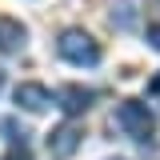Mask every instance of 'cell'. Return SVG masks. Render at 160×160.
Returning <instances> with one entry per match:
<instances>
[{"label": "cell", "instance_id": "cell-6", "mask_svg": "<svg viewBox=\"0 0 160 160\" xmlns=\"http://www.w3.org/2000/svg\"><path fill=\"white\" fill-rule=\"evenodd\" d=\"M24 40H28V28L20 20H12V16L0 20V52H20Z\"/></svg>", "mask_w": 160, "mask_h": 160}, {"label": "cell", "instance_id": "cell-7", "mask_svg": "<svg viewBox=\"0 0 160 160\" xmlns=\"http://www.w3.org/2000/svg\"><path fill=\"white\" fill-rule=\"evenodd\" d=\"M136 4L140 0H120L116 12H112V24H116V28H132V24H136Z\"/></svg>", "mask_w": 160, "mask_h": 160}, {"label": "cell", "instance_id": "cell-10", "mask_svg": "<svg viewBox=\"0 0 160 160\" xmlns=\"http://www.w3.org/2000/svg\"><path fill=\"white\" fill-rule=\"evenodd\" d=\"M148 44L160 52V24H148Z\"/></svg>", "mask_w": 160, "mask_h": 160}, {"label": "cell", "instance_id": "cell-2", "mask_svg": "<svg viewBox=\"0 0 160 160\" xmlns=\"http://www.w3.org/2000/svg\"><path fill=\"white\" fill-rule=\"evenodd\" d=\"M112 120H116V128H124V132L132 140H140V144H148V140H152V128H156L148 104H140V100H120Z\"/></svg>", "mask_w": 160, "mask_h": 160}, {"label": "cell", "instance_id": "cell-12", "mask_svg": "<svg viewBox=\"0 0 160 160\" xmlns=\"http://www.w3.org/2000/svg\"><path fill=\"white\" fill-rule=\"evenodd\" d=\"M108 160H124V156H108Z\"/></svg>", "mask_w": 160, "mask_h": 160}, {"label": "cell", "instance_id": "cell-3", "mask_svg": "<svg viewBox=\"0 0 160 160\" xmlns=\"http://www.w3.org/2000/svg\"><path fill=\"white\" fill-rule=\"evenodd\" d=\"M12 100H16L24 112H44L56 96H52L44 84H36V80H24V84H16V88H12Z\"/></svg>", "mask_w": 160, "mask_h": 160}, {"label": "cell", "instance_id": "cell-8", "mask_svg": "<svg viewBox=\"0 0 160 160\" xmlns=\"http://www.w3.org/2000/svg\"><path fill=\"white\" fill-rule=\"evenodd\" d=\"M0 136L8 140L12 148H20V144H28V132H24V128H20V124H16L12 116H4V120H0Z\"/></svg>", "mask_w": 160, "mask_h": 160}, {"label": "cell", "instance_id": "cell-1", "mask_svg": "<svg viewBox=\"0 0 160 160\" xmlns=\"http://www.w3.org/2000/svg\"><path fill=\"white\" fill-rule=\"evenodd\" d=\"M56 52L68 64H76V68H92V64H100V44L84 28H64L60 32V40H56Z\"/></svg>", "mask_w": 160, "mask_h": 160}, {"label": "cell", "instance_id": "cell-4", "mask_svg": "<svg viewBox=\"0 0 160 160\" xmlns=\"http://www.w3.org/2000/svg\"><path fill=\"white\" fill-rule=\"evenodd\" d=\"M80 140H84V132H80L76 124H60V128L48 132V152H52L56 160H68L80 148Z\"/></svg>", "mask_w": 160, "mask_h": 160}, {"label": "cell", "instance_id": "cell-5", "mask_svg": "<svg viewBox=\"0 0 160 160\" xmlns=\"http://www.w3.org/2000/svg\"><path fill=\"white\" fill-rule=\"evenodd\" d=\"M56 104L64 108V116H80V112H88L92 92L80 88V84H60V88H56Z\"/></svg>", "mask_w": 160, "mask_h": 160}, {"label": "cell", "instance_id": "cell-11", "mask_svg": "<svg viewBox=\"0 0 160 160\" xmlns=\"http://www.w3.org/2000/svg\"><path fill=\"white\" fill-rule=\"evenodd\" d=\"M148 88H152V92H160V76H156V80H152V84H148Z\"/></svg>", "mask_w": 160, "mask_h": 160}, {"label": "cell", "instance_id": "cell-13", "mask_svg": "<svg viewBox=\"0 0 160 160\" xmlns=\"http://www.w3.org/2000/svg\"><path fill=\"white\" fill-rule=\"evenodd\" d=\"M0 84H4V72H0Z\"/></svg>", "mask_w": 160, "mask_h": 160}, {"label": "cell", "instance_id": "cell-9", "mask_svg": "<svg viewBox=\"0 0 160 160\" xmlns=\"http://www.w3.org/2000/svg\"><path fill=\"white\" fill-rule=\"evenodd\" d=\"M4 160H32V156H28V144H20V148H8V152H4Z\"/></svg>", "mask_w": 160, "mask_h": 160}]
</instances>
